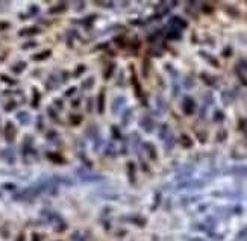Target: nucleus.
Instances as JSON below:
<instances>
[{
  "label": "nucleus",
  "instance_id": "obj_33",
  "mask_svg": "<svg viewBox=\"0 0 247 241\" xmlns=\"http://www.w3.org/2000/svg\"><path fill=\"white\" fill-rule=\"evenodd\" d=\"M42 117H38V129H42Z\"/></svg>",
  "mask_w": 247,
  "mask_h": 241
},
{
  "label": "nucleus",
  "instance_id": "obj_3",
  "mask_svg": "<svg viewBox=\"0 0 247 241\" xmlns=\"http://www.w3.org/2000/svg\"><path fill=\"white\" fill-rule=\"evenodd\" d=\"M126 105V99L123 96H118V97H115V99L112 100V114L115 115V114H118L120 111H121V108Z\"/></svg>",
  "mask_w": 247,
  "mask_h": 241
},
{
  "label": "nucleus",
  "instance_id": "obj_15",
  "mask_svg": "<svg viewBox=\"0 0 247 241\" xmlns=\"http://www.w3.org/2000/svg\"><path fill=\"white\" fill-rule=\"evenodd\" d=\"M47 158H49L50 161H53V162H58V164H64V162H65V159L61 156L59 153H49Z\"/></svg>",
  "mask_w": 247,
  "mask_h": 241
},
{
  "label": "nucleus",
  "instance_id": "obj_14",
  "mask_svg": "<svg viewBox=\"0 0 247 241\" xmlns=\"http://www.w3.org/2000/svg\"><path fill=\"white\" fill-rule=\"evenodd\" d=\"M26 65H28V64H26L24 61H20V62H17V64H14L11 67V70L14 71V73H21V71L26 68Z\"/></svg>",
  "mask_w": 247,
  "mask_h": 241
},
{
  "label": "nucleus",
  "instance_id": "obj_9",
  "mask_svg": "<svg viewBox=\"0 0 247 241\" xmlns=\"http://www.w3.org/2000/svg\"><path fill=\"white\" fill-rule=\"evenodd\" d=\"M105 155L109 156V158L117 155V147H115L114 142H108V144H106V147H105Z\"/></svg>",
  "mask_w": 247,
  "mask_h": 241
},
{
  "label": "nucleus",
  "instance_id": "obj_21",
  "mask_svg": "<svg viewBox=\"0 0 247 241\" xmlns=\"http://www.w3.org/2000/svg\"><path fill=\"white\" fill-rule=\"evenodd\" d=\"M47 112H49V115H50V117L53 118L55 121H58V118H59V117H58V114L55 112V109H53V108H49V109H47Z\"/></svg>",
  "mask_w": 247,
  "mask_h": 241
},
{
  "label": "nucleus",
  "instance_id": "obj_5",
  "mask_svg": "<svg viewBox=\"0 0 247 241\" xmlns=\"http://www.w3.org/2000/svg\"><path fill=\"white\" fill-rule=\"evenodd\" d=\"M32 142H33L32 137H26V138H24L23 146H21V150H23V155H24V156L30 153V150H32Z\"/></svg>",
  "mask_w": 247,
  "mask_h": 241
},
{
  "label": "nucleus",
  "instance_id": "obj_35",
  "mask_svg": "<svg viewBox=\"0 0 247 241\" xmlns=\"http://www.w3.org/2000/svg\"><path fill=\"white\" fill-rule=\"evenodd\" d=\"M55 105H58V108H59V109L62 108V102H61V100H56V102H55Z\"/></svg>",
  "mask_w": 247,
  "mask_h": 241
},
{
  "label": "nucleus",
  "instance_id": "obj_32",
  "mask_svg": "<svg viewBox=\"0 0 247 241\" xmlns=\"http://www.w3.org/2000/svg\"><path fill=\"white\" fill-rule=\"evenodd\" d=\"M91 105H93V100L90 99V100H88V108H86V109H88V112H91V109H93V106H91Z\"/></svg>",
  "mask_w": 247,
  "mask_h": 241
},
{
  "label": "nucleus",
  "instance_id": "obj_13",
  "mask_svg": "<svg viewBox=\"0 0 247 241\" xmlns=\"http://www.w3.org/2000/svg\"><path fill=\"white\" fill-rule=\"evenodd\" d=\"M127 176H129L130 182L135 184V165H134V162H129L127 164Z\"/></svg>",
  "mask_w": 247,
  "mask_h": 241
},
{
  "label": "nucleus",
  "instance_id": "obj_16",
  "mask_svg": "<svg viewBox=\"0 0 247 241\" xmlns=\"http://www.w3.org/2000/svg\"><path fill=\"white\" fill-rule=\"evenodd\" d=\"M93 85H94V77H88V79H85L82 82L81 88H82V90H90V88H93Z\"/></svg>",
  "mask_w": 247,
  "mask_h": 241
},
{
  "label": "nucleus",
  "instance_id": "obj_25",
  "mask_svg": "<svg viewBox=\"0 0 247 241\" xmlns=\"http://www.w3.org/2000/svg\"><path fill=\"white\" fill-rule=\"evenodd\" d=\"M111 129H112V135H114V137H117V138H120V129H118V128H115V126H112Z\"/></svg>",
  "mask_w": 247,
  "mask_h": 241
},
{
  "label": "nucleus",
  "instance_id": "obj_19",
  "mask_svg": "<svg viewBox=\"0 0 247 241\" xmlns=\"http://www.w3.org/2000/svg\"><path fill=\"white\" fill-rule=\"evenodd\" d=\"M0 79H2L3 82H6L8 85H15V84H17V80H15V79H11V77H8L6 74H0Z\"/></svg>",
  "mask_w": 247,
  "mask_h": 241
},
{
  "label": "nucleus",
  "instance_id": "obj_1",
  "mask_svg": "<svg viewBox=\"0 0 247 241\" xmlns=\"http://www.w3.org/2000/svg\"><path fill=\"white\" fill-rule=\"evenodd\" d=\"M3 135H5V140L8 142H14L15 137H17V129L14 126L12 121H8L5 124V129H3Z\"/></svg>",
  "mask_w": 247,
  "mask_h": 241
},
{
  "label": "nucleus",
  "instance_id": "obj_8",
  "mask_svg": "<svg viewBox=\"0 0 247 241\" xmlns=\"http://www.w3.org/2000/svg\"><path fill=\"white\" fill-rule=\"evenodd\" d=\"M17 118H18L20 124H29L30 123V115L26 111H20L18 114H17Z\"/></svg>",
  "mask_w": 247,
  "mask_h": 241
},
{
  "label": "nucleus",
  "instance_id": "obj_36",
  "mask_svg": "<svg viewBox=\"0 0 247 241\" xmlns=\"http://www.w3.org/2000/svg\"><path fill=\"white\" fill-rule=\"evenodd\" d=\"M79 102H81V100H79V99L73 102V108H77V105H79Z\"/></svg>",
  "mask_w": 247,
  "mask_h": 241
},
{
  "label": "nucleus",
  "instance_id": "obj_26",
  "mask_svg": "<svg viewBox=\"0 0 247 241\" xmlns=\"http://www.w3.org/2000/svg\"><path fill=\"white\" fill-rule=\"evenodd\" d=\"M85 71V65H79L77 67V70H76V73H74V76H79V74H82Z\"/></svg>",
  "mask_w": 247,
  "mask_h": 241
},
{
  "label": "nucleus",
  "instance_id": "obj_31",
  "mask_svg": "<svg viewBox=\"0 0 247 241\" xmlns=\"http://www.w3.org/2000/svg\"><path fill=\"white\" fill-rule=\"evenodd\" d=\"M9 28V23H0V29H8Z\"/></svg>",
  "mask_w": 247,
  "mask_h": 241
},
{
  "label": "nucleus",
  "instance_id": "obj_28",
  "mask_svg": "<svg viewBox=\"0 0 247 241\" xmlns=\"http://www.w3.org/2000/svg\"><path fill=\"white\" fill-rule=\"evenodd\" d=\"M37 46V43H26V44H23V49L26 50V49H30V47H35Z\"/></svg>",
  "mask_w": 247,
  "mask_h": 241
},
{
  "label": "nucleus",
  "instance_id": "obj_12",
  "mask_svg": "<svg viewBox=\"0 0 247 241\" xmlns=\"http://www.w3.org/2000/svg\"><path fill=\"white\" fill-rule=\"evenodd\" d=\"M50 55H52L50 50H44V52H41V53H37V55H33L32 58H33V61H44V59H47Z\"/></svg>",
  "mask_w": 247,
  "mask_h": 241
},
{
  "label": "nucleus",
  "instance_id": "obj_23",
  "mask_svg": "<svg viewBox=\"0 0 247 241\" xmlns=\"http://www.w3.org/2000/svg\"><path fill=\"white\" fill-rule=\"evenodd\" d=\"M141 126H143L147 132H150V129H152V128H150V123H149V120H147V118H144L143 121H141Z\"/></svg>",
  "mask_w": 247,
  "mask_h": 241
},
{
  "label": "nucleus",
  "instance_id": "obj_24",
  "mask_svg": "<svg viewBox=\"0 0 247 241\" xmlns=\"http://www.w3.org/2000/svg\"><path fill=\"white\" fill-rule=\"evenodd\" d=\"M15 106H17V103H15V102H9V103H6L5 111H12V109H15Z\"/></svg>",
  "mask_w": 247,
  "mask_h": 241
},
{
  "label": "nucleus",
  "instance_id": "obj_4",
  "mask_svg": "<svg viewBox=\"0 0 247 241\" xmlns=\"http://www.w3.org/2000/svg\"><path fill=\"white\" fill-rule=\"evenodd\" d=\"M38 33H41V29H40V28H37V26L24 28V29H21V30L18 32L20 37H26V35H38Z\"/></svg>",
  "mask_w": 247,
  "mask_h": 241
},
{
  "label": "nucleus",
  "instance_id": "obj_20",
  "mask_svg": "<svg viewBox=\"0 0 247 241\" xmlns=\"http://www.w3.org/2000/svg\"><path fill=\"white\" fill-rule=\"evenodd\" d=\"M81 121H82L81 115H71V120H70V123H71V124H79Z\"/></svg>",
  "mask_w": 247,
  "mask_h": 241
},
{
  "label": "nucleus",
  "instance_id": "obj_18",
  "mask_svg": "<svg viewBox=\"0 0 247 241\" xmlns=\"http://www.w3.org/2000/svg\"><path fill=\"white\" fill-rule=\"evenodd\" d=\"M55 77H56V74H50V76H49V79H47V88H49V90L58 86V84L55 82Z\"/></svg>",
  "mask_w": 247,
  "mask_h": 241
},
{
  "label": "nucleus",
  "instance_id": "obj_30",
  "mask_svg": "<svg viewBox=\"0 0 247 241\" xmlns=\"http://www.w3.org/2000/svg\"><path fill=\"white\" fill-rule=\"evenodd\" d=\"M97 5H99V6H109V8H112L114 6V3H103V2H99V3H97Z\"/></svg>",
  "mask_w": 247,
  "mask_h": 241
},
{
  "label": "nucleus",
  "instance_id": "obj_2",
  "mask_svg": "<svg viewBox=\"0 0 247 241\" xmlns=\"http://www.w3.org/2000/svg\"><path fill=\"white\" fill-rule=\"evenodd\" d=\"M77 174L81 176V179L85 182H97V181H102L103 176L100 174H94V173H88L85 170H77Z\"/></svg>",
  "mask_w": 247,
  "mask_h": 241
},
{
  "label": "nucleus",
  "instance_id": "obj_7",
  "mask_svg": "<svg viewBox=\"0 0 247 241\" xmlns=\"http://www.w3.org/2000/svg\"><path fill=\"white\" fill-rule=\"evenodd\" d=\"M67 8H68V5L62 2V3H58V5H55V6H52L50 9H49V12H50V14H61V12H64Z\"/></svg>",
  "mask_w": 247,
  "mask_h": 241
},
{
  "label": "nucleus",
  "instance_id": "obj_37",
  "mask_svg": "<svg viewBox=\"0 0 247 241\" xmlns=\"http://www.w3.org/2000/svg\"><path fill=\"white\" fill-rule=\"evenodd\" d=\"M17 241H24V237H23V235H20V237H18V240H17Z\"/></svg>",
  "mask_w": 247,
  "mask_h": 241
},
{
  "label": "nucleus",
  "instance_id": "obj_10",
  "mask_svg": "<svg viewBox=\"0 0 247 241\" xmlns=\"http://www.w3.org/2000/svg\"><path fill=\"white\" fill-rule=\"evenodd\" d=\"M86 133H88V137L93 138V140H96V141L100 140V138H99V130H97V126H96V124H94V126H90V128H88Z\"/></svg>",
  "mask_w": 247,
  "mask_h": 241
},
{
  "label": "nucleus",
  "instance_id": "obj_11",
  "mask_svg": "<svg viewBox=\"0 0 247 241\" xmlns=\"http://www.w3.org/2000/svg\"><path fill=\"white\" fill-rule=\"evenodd\" d=\"M114 71H115V64H109V65L106 67V70L103 71V79H105V80L111 79V76L114 74Z\"/></svg>",
  "mask_w": 247,
  "mask_h": 241
},
{
  "label": "nucleus",
  "instance_id": "obj_34",
  "mask_svg": "<svg viewBox=\"0 0 247 241\" xmlns=\"http://www.w3.org/2000/svg\"><path fill=\"white\" fill-rule=\"evenodd\" d=\"M32 238H33V241H40V237H38V234H32Z\"/></svg>",
  "mask_w": 247,
  "mask_h": 241
},
{
  "label": "nucleus",
  "instance_id": "obj_29",
  "mask_svg": "<svg viewBox=\"0 0 247 241\" xmlns=\"http://www.w3.org/2000/svg\"><path fill=\"white\" fill-rule=\"evenodd\" d=\"M74 5H76V8H77L76 11H82L84 8H85V3H84V2H82V3H79V2H77V3H74Z\"/></svg>",
  "mask_w": 247,
  "mask_h": 241
},
{
  "label": "nucleus",
  "instance_id": "obj_6",
  "mask_svg": "<svg viewBox=\"0 0 247 241\" xmlns=\"http://www.w3.org/2000/svg\"><path fill=\"white\" fill-rule=\"evenodd\" d=\"M97 111H99V114H103L105 111V90H102L99 93V97H97Z\"/></svg>",
  "mask_w": 247,
  "mask_h": 241
},
{
  "label": "nucleus",
  "instance_id": "obj_22",
  "mask_svg": "<svg viewBox=\"0 0 247 241\" xmlns=\"http://www.w3.org/2000/svg\"><path fill=\"white\" fill-rule=\"evenodd\" d=\"M130 115H132V111H126L125 115H123V124H127V121L130 120Z\"/></svg>",
  "mask_w": 247,
  "mask_h": 241
},
{
  "label": "nucleus",
  "instance_id": "obj_17",
  "mask_svg": "<svg viewBox=\"0 0 247 241\" xmlns=\"http://www.w3.org/2000/svg\"><path fill=\"white\" fill-rule=\"evenodd\" d=\"M40 99H41V96H40L38 90H37V88H33V100H32V108H38V105H40Z\"/></svg>",
  "mask_w": 247,
  "mask_h": 241
},
{
  "label": "nucleus",
  "instance_id": "obj_27",
  "mask_svg": "<svg viewBox=\"0 0 247 241\" xmlns=\"http://www.w3.org/2000/svg\"><path fill=\"white\" fill-rule=\"evenodd\" d=\"M73 93H76V86H73V88H70V90H67V91H65V97H71Z\"/></svg>",
  "mask_w": 247,
  "mask_h": 241
}]
</instances>
